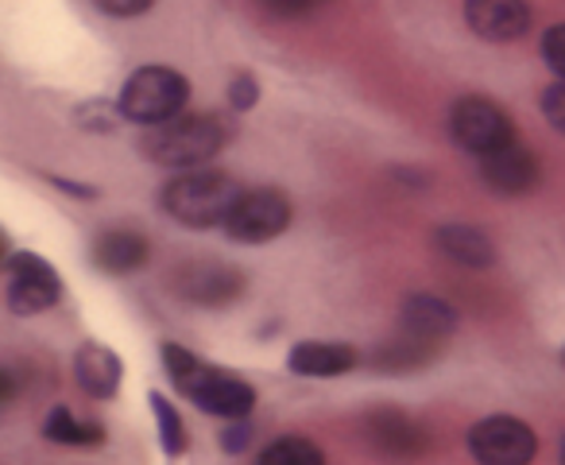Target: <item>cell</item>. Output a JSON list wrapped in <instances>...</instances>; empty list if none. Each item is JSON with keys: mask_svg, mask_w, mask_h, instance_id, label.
Listing matches in <instances>:
<instances>
[{"mask_svg": "<svg viewBox=\"0 0 565 465\" xmlns=\"http://www.w3.org/2000/svg\"><path fill=\"white\" fill-rule=\"evenodd\" d=\"M557 361H562V369H565V349H562V357H557Z\"/></svg>", "mask_w": 565, "mask_h": 465, "instance_id": "30", "label": "cell"}, {"mask_svg": "<svg viewBox=\"0 0 565 465\" xmlns=\"http://www.w3.org/2000/svg\"><path fill=\"white\" fill-rule=\"evenodd\" d=\"M256 465H326V454L307 434H279L259 450Z\"/></svg>", "mask_w": 565, "mask_h": 465, "instance_id": "19", "label": "cell"}, {"mask_svg": "<svg viewBox=\"0 0 565 465\" xmlns=\"http://www.w3.org/2000/svg\"><path fill=\"white\" fill-rule=\"evenodd\" d=\"M74 384L97 403L117 400L120 384H125V361L105 341H82L74 349Z\"/></svg>", "mask_w": 565, "mask_h": 465, "instance_id": "12", "label": "cell"}, {"mask_svg": "<svg viewBox=\"0 0 565 465\" xmlns=\"http://www.w3.org/2000/svg\"><path fill=\"white\" fill-rule=\"evenodd\" d=\"M434 249H438L446 261L461 264V268L484 272L495 264V245L484 229L465 225V221H449V225L434 229Z\"/></svg>", "mask_w": 565, "mask_h": 465, "instance_id": "16", "label": "cell"}, {"mask_svg": "<svg viewBox=\"0 0 565 465\" xmlns=\"http://www.w3.org/2000/svg\"><path fill=\"white\" fill-rule=\"evenodd\" d=\"M186 105H190V78L163 63L136 66L117 94L120 120L140 125V128L167 125V120H174L179 113H186Z\"/></svg>", "mask_w": 565, "mask_h": 465, "instance_id": "4", "label": "cell"}, {"mask_svg": "<svg viewBox=\"0 0 565 465\" xmlns=\"http://www.w3.org/2000/svg\"><path fill=\"white\" fill-rule=\"evenodd\" d=\"M225 105H228V113H233V117H244L248 109H256V105H259V82L252 78V74H236V78H228Z\"/></svg>", "mask_w": 565, "mask_h": 465, "instance_id": "21", "label": "cell"}, {"mask_svg": "<svg viewBox=\"0 0 565 465\" xmlns=\"http://www.w3.org/2000/svg\"><path fill=\"white\" fill-rule=\"evenodd\" d=\"M539 179H542L539 159H534L526 148H519V144H508V148L480 159V182L503 198L526 194V190L539 187Z\"/></svg>", "mask_w": 565, "mask_h": 465, "instance_id": "13", "label": "cell"}, {"mask_svg": "<svg viewBox=\"0 0 565 465\" xmlns=\"http://www.w3.org/2000/svg\"><path fill=\"white\" fill-rule=\"evenodd\" d=\"M9 256H12V241H9V233H4V229H0V268H4V264H9Z\"/></svg>", "mask_w": 565, "mask_h": 465, "instance_id": "29", "label": "cell"}, {"mask_svg": "<svg viewBox=\"0 0 565 465\" xmlns=\"http://www.w3.org/2000/svg\"><path fill=\"white\" fill-rule=\"evenodd\" d=\"M252 438H256V423H252V415L248 419H233V423H225L221 426V434H217V446L225 450V454H244V450H252Z\"/></svg>", "mask_w": 565, "mask_h": 465, "instance_id": "23", "label": "cell"}, {"mask_svg": "<svg viewBox=\"0 0 565 465\" xmlns=\"http://www.w3.org/2000/svg\"><path fill=\"white\" fill-rule=\"evenodd\" d=\"M399 318H403V330L426 341L449 338V334H457V326H461V315H457L454 303H446L441 295H430V292H411L399 307Z\"/></svg>", "mask_w": 565, "mask_h": 465, "instance_id": "15", "label": "cell"}, {"mask_svg": "<svg viewBox=\"0 0 565 465\" xmlns=\"http://www.w3.org/2000/svg\"><path fill=\"white\" fill-rule=\"evenodd\" d=\"M449 140L461 151H469V156L484 159L492 151L515 144V120L508 117V109L500 102H492L484 94H469L449 109Z\"/></svg>", "mask_w": 565, "mask_h": 465, "instance_id": "7", "label": "cell"}, {"mask_svg": "<svg viewBox=\"0 0 565 465\" xmlns=\"http://www.w3.org/2000/svg\"><path fill=\"white\" fill-rule=\"evenodd\" d=\"M9 284H4V307L17 318H35L47 315L63 303L66 284L58 276V268L47 261L43 253H32V249H12L9 264Z\"/></svg>", "mask_w": 565, "mask_h": 465, "instance_id": "5", "label": "cell"}, {"mask_svg": "<svg viewBox=\"0 0 565 465\" xmlns=\"http://www.w3.org/2000/svg\"><path fill=\"white\" fill-rule=\"evenodd\" d=\"M43 438L66 450H102L105 442H109V431H105L97 419L78 415V411L66 408V403H55V408L47 411V419H43Z\"/></svg>", "mask_w": 565, "mask_h": 465, "instance_id": "17", "label": "cell"}, {"mask_svg": "<svg viewBox=\"0 0 565 465\" xmlns=\"http://www.w3.org/2000/svg\"><path fill=\"white\" fill-rule=\"evenodd\" d=\"M469 454L477 465H531L539 434L515 415H488L469 431Z\"/></svg>", "mask_w": 565, "mask_h": 465, "instance_id": "8", "label": "cell"}, {"mask_svg": "<svg viewBox=\"0 0 565 465\" xmlns=\"http://www.w3.org/2000/svg\"><path fill=\"white\" fill-rule=\"evenodd\" d=\"M236 140V120L233 113L202 109V113H179L167 125H156L143 133L140 151L156 167L167 171H194L205 167Z\"/></svg>", "mask_w": 565, "mask_h": 465, "instance_id": "2", "label": "cell"}, {"mask_svg": "<svg viewBox=\"0 0 565 465\" xmlns=\"http://www.w3.org/2000/svg\"><path fill=\"white\" fill-rule=\"evenodd\" d=\"M159 361H163V372L174 388H179L182 400H190L198 411L213 419H248L256 411V388L241 377V372L217 369V364H205L194 349L179 346V341H163L159 346Z\"/></svg>", "mask_w": 565, "mask_h": 465, "instance_id": "1", "label": "cell"}, {"mask_svg": "<svg viewBox=\"0 0 565 465\" xmlns=\"http://www.w3.org/2000/svg\"><path fill=\"white\" fill-rule=\"evenodd\" d=\"M174 292H179V299L194 303V307L217 310L241 299L244 276L221 261H190V264H182L179 276H174Z\"/></svg>", "mask_w": 565, "mask_h": 465, "instance_id": "9", "label": "cell"}, {"mask_svg": "<svg viewBox=\"0 0 565 465\" xmlns=\"http://www.w3.org/2000/svg\"><path fill=\"white\" fill-rule=\"evenodd\" d=\"M465 24L484 43H515L531 32L526 0H465Z\"/></svg>", "mask_w": 565, "mask_h": 465, "instance_id": "11", "label": "cell"}, {"mask_svg": "<svg viewBox=\"0 0 565 465\" xmlns=\"http://www.w3.org/2000/svg\"><path fill=\"white\" fill-rule=\"evenodd\" d=\"M94 9L109 20H140L156 9V0H94Z\"/></svg>", "mask_w": 565, "mask_h": 465, "instance_id": "25", "label": "cell"}, {"mask_svg": "<svg viewBox=\"0 0 565 465\" xmlns=\"http://www.w3.org/2000/svg\"><path fill=\"white\" fill-rule=\"evenodd\" d=\"M241 182L217 167L179 171L159 187V210L186 229H217L241 198Z\"/></svg>", "mask_w": 565, "mask_h": 465, "instance_id": "3", "label": "cell"}, {"mask_svg": "<svg viewBox=\"0 0 565 465\" xmlns=\"http://www.w3.org/2000/svg\"><path fill=\"white\" fill-rule=\"evenodd\" d=\"M78 125L86 128V133H113V128L120 125V113H117V102H102V97H94V102L78 105Z\"/></svg>", "mask_w": 565, "mask_h": 465, "instance_id": "20", "label": "cell"}, {"mask_svg": "<svg viewBox=\"0 0 565 465\" xmlns=\"http://www.w3.org/2000/svg\"><path fill=\"white\" fill-rule=\"evenodd\" d=\"M89 261L102 276H136L148 268L151 261V241L132 225H105L89 241Z\"/></svg>", "mask_w": 565, "mask_h": 465, "instance_id": "10", "label": "cell"}, {"mask_svg": "<svg viewBox=\"0 0 565 465\" xmlns=\"http://www.w3.org/2000/svg\"><path fill=\"white\" fill-rule=\"evenodd\" d=\"M539 109H542V117H546V125L565 136V82H550V86L542 89Z\"/></svg>", "mask_w": 565, "mask_h": 465, "instance_id": "24", "label": "cell"}, {"mask_svg": "<svg viewBox=\"0 0 565 465\" xmlns=\"http://www.w3.org/2000/svg\"><path fill=\"white\" fill-rule=\"evenodd\" d=\"M291 218L295 205L279 187H244L221 229L236 245H271L291 229Z\"/></svg>", "mask_w": 565, "mask_h": 465, "instance_id": "6", "label": "cell"}, {"mask_svg": "<svg viewBox=\"0 0 565 465\" xmlns=\"http://www.w3.org/2000/svg\"><path fill=\"white\" fill-rule=\"evenodd\" d=\"M542 63L550 66V74H554L557 82H565V24H554L542 32Z\"/></svg>", "mask_w": 565, "mask_h": 465, "instance_id": "22", "label": "cell"}, {"mask_svg": "<svg viewBox=\"0 0 565 465\" xmlns=\"http://www.w3.org/2000/svg\"><path fill=\"white\" fill-rule=\"evenodd\" d=\"M148 408L151 415H156V434H159V450H163L167 457H182L190 450V431L186 423H182V411L174 408L171 400H167L163 392H151L148 395Z\"/></svg>", "mask_w": 565, "mask_h": 465, "instance_id": "18", "label": "cell"}, {"mask_svg": "<svg viewBox=\"0 0 565 465\" xmlns=\"http://www.w3.org/2000/svg\"><path fill=\"white\" fill-rule=\"evenodd\" d=\"M562 465H565V442H562Z\"/></svg>", "mask_w": 565, "mask_h": 465, "instance_id": "31", "label": "cell"}, {"mask_svg": "<svg viewBox=\"0 0 565 465\" xmlns=\"http://www.w3.org/2000/svg\"><path fill=\"white\" fill-rule=\"evenodd\" d=\"M264 4L275 17H299V12H307L310 0H264Z\"/></svg>", "mask_w": 565, "mask_h": 465, "instance_id": "28", "label": "cell"}, {"mask_svg": "<svg viewBox=\"0 0 565 465\" xmlns=\"http://www.w3.org/2000/svg\"><path fill=\"white\" fill-rule=\"evenodd\" d=\"M361 364V353L345 341H295L287 353V369L307 380H333L345 377Z\"/></svg>", "mask_w": 565, "mask_h": 465, "instance_id": "14", "label": "cell"}, {"mask_svg": "<svg viewBox=\"0 0 565 465\" xmlns=\"http://www.w3.org/2000/svg\"><path fill=\"white\" fill-rule=\"evenodd\" d=\"M20 395V377L9 369V364L0 361V403H9V400H17Z\"/></svg>", "mask_w": 565, "mask_h": 465, "instance_id": "27", "label": "cell"}, {"mask_svg": "<svg viewBox=\"0 0 565 465\" xmlns=\"http://www.w3.org/2000/svg\"><path fill=\"white\" fill-rule=\"evenodd\" d=\"M43 179L51 182L55 190H63V194L78 198V202H97L102 198V190L94 187V182H78V179H66V175H55V171H43Z\"/></svg>", "mask_w": 565, "mask_h": 465, "instance_id": "26", "label": "cell"}]
</instances>
